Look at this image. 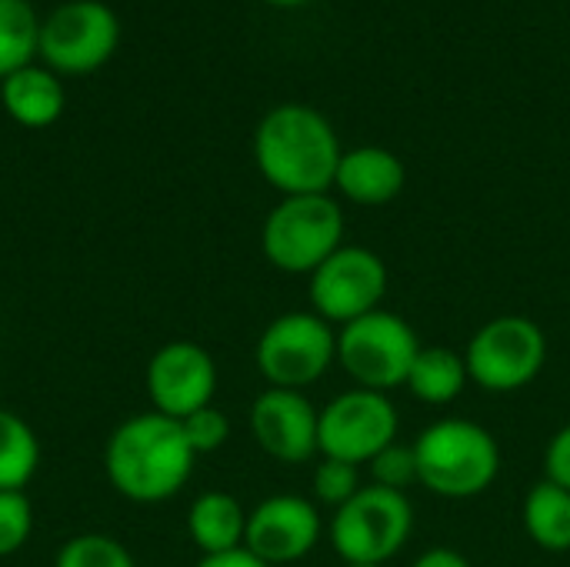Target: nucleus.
<instances>
[{"mask_svg":"<svg viewBox=\"0 0 570 567\" xmlns=\"http://www.w3.org/2000/svg\"><path fill=\"white\" fill-rule=\"evenodd\" d=\"M187 535L200 558L237 551L247 535V508L227 491H204L187 508Z\"/></svg>","mask_w":570,"mask_h":567,"instance_id":"17","label":"nucleus"},{"mask_svg":"<svg viewBox=\"0 0 570 567\" xmlns=\"http://www.w3.org/2000/svg\"><path fill=\"white\" fill-rule=\"evenodd\" d=\"M0 104L13 124H20L27 130H40V127H50L60 120L67 97H63V84L53 70L27 63L0 80Z\"/></svg>","mask_w":570,"mask_h":567,"instance_id":"16","label":"nucleus"},{"mask_svg":"<svg viewBox=\"0 0 570 567\" xmlns=\"http://www.w3.org/2000/svg\"><path fill=\"white\" fill-rule=\"evenodd\" d=\"M33 535V508L27 491H0V558L17 555Z\"/></svg>","mask_w":570,"mask_h":567,"instance_id":"25","label":"nucleus"},{"mask_svg":"<svg viewBox=\"0 0 570 567\" xmlns=\"http://www.w3.org/2000/svg\"><path fill=\"white\" fill-rule=\"evenodd\" d=\"M344 567H384V565H344Z\"/></svg>","mask_w":570,"mask_h":567,"instance_id":"31","label":"nucleus"},{"mask_svg":"<svg viewBox=\"0 0 570 567\" xmlns=\"http://www.w3.org/2000/svg\"><path fill=\"white\" fill-rule=\"evenodd\" d=\"M40 17L30 0H0V80L37 57Z\"/></svg>","mask_w":570,"mask_h":567,"instance_id":"21","label":"nucleus"},{"mask_svg":"<svg viewBox=\"0 0 570 567\" xmlns=\"http://www.w3.org/2000/svg\"><path fill=\"white\" fill-rule=\"evenodd\" d=\"M180 428H184V438H187V444H190V451L197 458L220 451L227 444V438H230V418L217 404H207V408L187 414L180 421Z\"/></svg>","mask_w":570,"mask_h":567,"instance_id":"26","label":"nucleus"},{"mask_svg":"<svg viewBox=\"0 0 570 567\" xmlns=\"http://www.w3.org/2000/svg\"><path fill=\"white\" fill-rule=\"evenodd\" d=\"M250 434L277 465H307L321 454V411L304 391L264 388L250 404Z\"/></svg>","mask_w":570,"mask_h":567,"instance_id":"14","label":"nucleus"},{"mask_svg":"<svg viewBox=\"0 0 570 567\" xmlns=\"http://www.w3.org/2000/svg\"><path fill=\"white\" fill-rule=\"evenodd\" d=\"M254 361L267 388L307 391L337 364V328L314 311H287L261 331Z\"/></svg>","mask_w":570,"mask_h":567,"instance_id":"6","label":"nucleus"},{"mask_svg":"<svg viewBox=\"0 0 570 567\" xmlns=\"http://www.w3.org/2000/svg\"><path fill=\"white\" fill-rule=\"evenodd\" d=\"M524 531L528 538L548 551V555H568L570 551V491L561 485L541 478L528 495H524Z\"/></svg>","mask_w":570,"mask_h":567,"instance_id":"19","label":"nucleus"},{"mask_svg":"<svg viewBox=\"0 0 570 567\" xmlns=\"http://www.w3.org/2000/svg\"><path fill=\"white\" fill-rule=\"evenodd\" d=\"M387 284H391L387 264L377 251L361 244H344L307 277L311 311L334 328L351 324L384 307Z\"/></svg>","mask_w":570,"mask_h":567,"instance_id":"10","label":"nucleus"},{"mask_svg":"<svg viewBox=\"0 0 570 567\" xmlns=\"http://www.w3.org/2000/svg\"><path fill=\"white\" fill-rule=\"evenodd\" d=\"M197 567H267L261 558H254L247 548L237 551H224V555H204Z\"/></svg>","mask_w":570,"mask_h":567,"instance_id":"29","label":"nucleus"},{"mask_svg":"<svg viewBox=\"0 0 570 567\" xmlns=\"http://www.w3.org/2000/svg\"><path fill=\"white\" fill-rule=\"evenodd\" d=\"M401 418L387 394L351 388L321 408V458H337L347 465H371L384 448L397 441Z\"/></svg>","mask_w":570,"mask_h":567,"instance_id":"11","label":"nucleus"},{"mask_svg":"<svg viewBox=\"0 0 570 567\" xmlns=\"http://www.w3.org/2000/svg\"><path fill=\"white\" fill-rule=\"evenodd\" d=\"M120 43V20L100 0H67L40 20L37 57L57 77L100 70Z\"/></svg>","mask_w":570,"mask_h":567,"instance_id":"9","label":"nucleus"},{"mask_svg":"<svg viewBox=\"0 0 570 567\" xmlns=\"http://www.w3.org/2000/svg\"><path fill=\"white\" fill-rule=\"evenodd\" d=\"M544 478L570 491V424L558 428L544 448Z\"/></svg>","mask_w":570,"mask_h":567,"instance_id":"27","label":"nucleus"},{"mask_svg":"<svg viewBox=\"0 0 570 567\" xmlns=\"http://www.w3.org/2000/svg\"><path fill=\"white\" fill-rule=\"evenodd\" d=\"M468 384H471V378H468V364H464L461 351H454L448 344H421L404 388L421 404L438 408V404L458 401Z\"/></svg>","mask_w":570,"mask_h":567,"instance_id":"18","label":"nucleus"},{"mask_svg":"<svg viewBox=\"0 0 570 567\" xmlns=\"http://www.w3.org/2000/svg\"><path fill=\"white\" fill-rule=\"evenodd\" d=\"M324 538V518L311 498L271 495L247 511L244 548L267 567L304 561Z\"/></svg>","mask_w":570,"mask_h":567,"instance_id":"13","label":"nucleus"},{"mask_svg":"<svg viewBox=\"0 0 570 567\" xmlns=\"http://www.w3.org/2000/svg\"><path fill=\"white\" fill-rule=\"evenodd\" d=\"M341 154L334 124L307 104H277L254 130V164L281 197L331 194Z\"/></svg>","mask_w":570,"mask_h":567,"instance_id":"2","label":"nucleus"},{"mask_svg":"<svg viewBox=\"0 0 570 567\" xmlns=\"http://www.w3.org/2000/svg\"><path fill=\"white\" fill-rule=\"evenodd\" d=\"M367 471H371V485L407 495V491L417 485V458H414V448L394 441L391 448H384V451L367 465Z\"/></svg>","mask_w":570,"mask_h":567,"instance_id":"24","label":"nucleus"},{"mask_svg":"<svg viewBox=\"0 0 570 567\" xmlns=\"http://www.w3.org/2000/svg\"><path fill=\"white\" fill-rule=\"evenodd\" d=\"M40 468V441L33 428L0 408V491H23Z\"/></svg>","mask_w":570,"mask_h":567,"instance_id":"20","label":"nucleus"},{"mask_svg":"<svg viewBox=\"0 0 570 567\" xmlns=\"http://www.w3.org/2000/svg\"><path fill=\"white\" fill-rule=\"evenodd\" d=\"M417 485L448 501H471L501 475L498 438L471 418H441L414 438Z\"/></svg>","mask_w":570,"mask_h":567,"instance_id":"3","label":"nucleus"},{"mask_svg":"<svg viewBox=\"0 0 570 567\" xmlns=\"http://www.w3.org/2000/svg\"><path fill=\"white\" fill-rule=\"evenodd\" d=\"M267 3H274V7H304L311 0H267Z\"/></svg>","mask_w":570,"mask_h":567,"instance_id":"30","label":"nucleus"},{"mask_svg":"<svg viewBox=\"0 0 570 567\" xmlns=\"http://www.w3.org/2000/svg\"><path fill=\"white\" fill-rule=\"evenodd\" d=\"M411 567H474L468 561V555L454 551V548H428L414 558Z\"/></svg>","mask_w":570,"mask_h":567,"instance_id":"28","label":"nucleus"},{"mask_svg":"<svg viewBox=\"0 0 570 567\" xmlns=\"http://www.w3.org/2000/svg\"><path fill=\"white\" fill-rule=\"evenodd\" d=\"M197 465L180 421L144 411L120 421L104 444L110 488L134 505H160L184 491Z\"/></svg>","mask_w":570,"mask_h":567,"instance_id":"1","label":"nucleus"},{"mask_svg":"<svg viewBox=\"0 0 570 567\" xmlns=\"http://www.w3.org/2000/svg\"><path fill=\"white\" fill-rule=\"evenodd\" d=\"M337 247H344V211L331 194L281 197L264 217L261 251L281 274L311 277Z\"/></svg>","mask_w":570,"mask_h":567,"instance_id":"4","label":"nucleus"},{"mask_svg":"<svg viewBox=\"0 0 570 567\" xmlns=\"http://www.w3.org/2000/svg\"><path fill=\"white\" fill-rule=\"evenodd\" d=\"M314 501L337 511L344 508L364 485H361V468L357 465H347V461H337V458H321L317 468H314Z\"/></svg>","mask_w":570,"mask_h":567,"instance_id":"23","label":"nucleus"},{"mask_svg":"<svg viewBox=\"0 0 570 567\" xmlns=\"http://www.w3.org/2000/svg\"><path fill=\"white\" fill-rule=\"evenodd\" d=\"M417 351L421 341L414 328L387 307L337 328V364L347 371L354 388L381 394L404 388Z\"/></svg>","mask_w":570,"mask_h":567,"instance_id":"7","label":"nucleus"},{"mask_svg":"<svg viewBox=\"0 0 570 567\" xmlns=\"http://www.w3.org/2000/svg\"><path fill=\"white\" fill-rule=\"evenodd\" d=\"M464 364L471 384L491 394H514L531 388L548 364V334L524 314H501L484 321L468 348Z\"/></svg>","mask_w":570,"mask_h":567,"instance_id":"5","label":"nucleus"},{"mask_svg":"<svg viewBox=\"0 0 570 567\" xmlns=\"http://www.w3.org/2000/svg\"><path fill=\"white\" fill-rule=\"evenodd\" d=\"M407 184L404 160L377 144H364L341 154L334 190L357 207H384L401 197Z\"/></svg>","mask_w":570,"mask_h":567,"instance_id":"15","label":"nucleus"},{"mask_svg":"<svg viewBox=\"0 0 570 567\" xmlns=\"http://www.w3.org/2000/svg\"><path fill=\"white\" fill-rule=\"evenodd\" d=\"M53 567H137L134 565V555L110 535H97V531H87V535H77L70 538L60 551H57V561Z\"/></svg>","mask_w":570,"mask_h":567,"instance_id":"22","label":"nucleus"},{"mask_svg":"<svg viewBox=\"0 0 570 567\" xmlns=\"http://www.w3.org/2000/svg\"><path fill=\"white\" fill-rule=\"evenodd\" d=\"M144 388L150 411L184 421L187 414L214 404L217 394V364L207 348L197 341H167L157 348L144 371Z\"/></svg>","mask_w":570,"mask_h":567,"instance_id":"12","label":"nucleus"},{"mask_svg":"<svg viewBox=\"0 0 570 567\" xmlns=\"http://www.w3.org/2000/svg\"><path fill=\"white\" fill-rule=\"evenodd\" d=\"M414 531V505L401 491L364 485L331 518V545L344 565H387Z\"/></svg>","mask_w":570,"mask_h":567,"instance_id":"8","label":"nucleus"}]
</instances>
